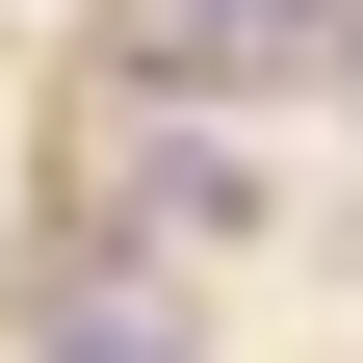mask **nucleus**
I'll return each instance as SVG.
<instances>
[{
  "label": "nucleus",
  "instance_id": "nucleus-2",
  "mask_svg": "<svg viewBox=\"0 0 363 363\" xmlns=\"http://www.w3.org/2000/svg\"><path fill=\"white\" fill-rule=\"evenodd\" d=\"M26 363H182V286H78L52 337H26Z\"/></svg>",
  "mask_w": 363,
  "mask_h": 363
},
{
  "label": "nucleus",
  "instance_id": "nucleus-1",
  "mask_svg": "<svg viewBox=\"0 0 363 363\" xmlns=\"http://www.w3.org/2000/svg\"><path fill=\"white\" fill-rule=\"evenodd\" d=\"M156 104H259V78H363V0H130Z\"/></svg>",
  "mask_w": 363,
  "mask_h": 363
}]
</instances>
